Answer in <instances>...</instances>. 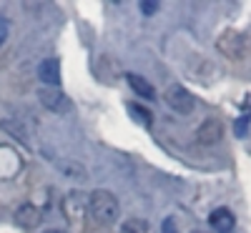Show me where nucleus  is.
Wrapping results in <instances>:
<instances>
[{
  "mask_svg": "<svg viewBox=\"0 0 251 233\" xmlns=\"http://www.w3.org/2000/svg\"><path fill=\"white\" fill-rule=\"evenodd\" d=\"M88 216L98 226H113L121 216L118 198L111 193L108 188H96L88 196Z\"/></svg>",
  "mask_w": 251,
  "mask_h": 233,
  "instance_id": "1",
  "label": "nucleus"
},
{
  "mask_svg": "<svg viewBox=\"0 0 251 233\" xmlns=\"http://www.w3.org/2000/svg\"><path fill=\"white\" fill-rule=\"evenodd\" d=\"M216 50L226 58H231V60H244L249 55V38L241 33V30H234V28H228L224 33H219L216 38Z\"/></svg>",
  "mask_w": 251,
  "mask_h": 233,
  "instance_id": "2",
  "label": "nucleus"
},
{
  "mask_svg": "<svg viewBox=\"0 0 251 233\" xmlns=\"http://www.w3.org/2000/svg\"><path fill=\"white\" fill-rule=\"evenodd\" d=\"M163 103L169 105L174 113H178V116H188V113H194V108H196V98H194V93L188 91V88H183L181 83H174V86L166 88V93H163Z\"/></svg>",
  "mask_w": 251,
  "mask_h": 233,
  "instance_id": "3",
  "label": "nucleus"
},
{
  "mask_svg": "<svg viewBox=\"0 0 251 233\" xmlns=\"http://www.w3.org/2000/svg\"><path fill=\"white\" fill-rule=\"evenodd\" d=\"M38 100H40L43 108H48L50 113H58V116L71 111V98L60 88H40L38 91Z\"/></svg>",
  "mask_w": 251,
  "mask_h": 233,
  "instance_id": "4",
  "label": "nucleus"
},
{
  "mask_svg": "<svg viewBox=\"0 0 251 233\" xmlns=\"http://www.w3.org/2000/svg\"><path fill=\"white\" fill-rule=\"evenodd\" d=\"M88 210V196H83L80 190H71V193L63 198V213H66L68 221H80L83 213Z\"/></svg>",
  "mask_w": 251,
  "mask_h": 233,
  "instance_id": "5",
  "label": "nucleus"
},
{
  "mask_svg": "<svg viewBox=\"0 0 251 233\" xmlns=\"http://www.w3.org/2000/svg\"><path fill=\"white\" fill-rule=\"evenodd\" d=\"M224 138V125L219 118H206L196 128V140L201 145H216Z\"/></svg>",
  "mask_w": 251,
  "mask_h": 233,
  "instance_id": "6",
  "label": "nucleus"
},
{
  "mask_svg": "<svg viewBox=\"0 0 251 233\" xmlns=\"http://www.w3.org/2000/svg\"><path fill=\"white\" fill-rule=\"evenodd\" d=\"M208 226H211L214 233H231L236 228V218L226 206H221V208H214L208 213Z\"/></svg>",
  "mask_w": 251,
  "mask_h": 233,
  "instance_id": "7",
  "label": "nucleus"
},
{
  "mask_svg": "<svg viewBox=\"0 0 251 233\" xmlns=\"http://www.w3.org/2000/svg\"><path fill=\"white\" fill-rule=\"evenodd\" d=\"M53 165H55V171H60L66 178H71V181H88V168L83 165L80 161H75V158H53Z\"/></svg>",
  "mask_w": 251,
  "mask_h": 233,
  "instance_id": "8",
  "label": "nucleus"
},
{
  "mask_svg": "<svg viewBox=\"0 0 251 233\" xmlns=\"http://www.w3.org/2000/svg\"><path fill=\"white\" fill-rule=\"evenodd\" d=\"M38 78L46 88H58L60 86V60L58 58H46L38 66Z\"/></svg>",
  "mask_w": 251,
  "mask_h": 233,
  "instance_id": "9",
  "label": "nucleus"
},
{
  "mask_svg": "<svg viewBox=\"0 0 251 233\" xmlns=\"http://www.w3.org/2000/svg\"><path fill=\"white\" fill-rule=\"evenodd\" d=\"M40 221H43V213H40L33 203H23V206L15 210V223H18L20 228H25V231L35 228Z\"/></svg>",
  "mask_w": 251,
  "mask_h": 233,
  "instance_id": "10",
  "label": "nucleus"
},
{
  "mask_svg": "<svg viewBox=\"0 0 251 233\" xmlns=\"http://www.w3.org/2000/svg\"><path fill=\"white\" fill-rule=\"evenodd\" d=\"M126 83H128L131 91H133L136 95H141L143 100H156L153 86H151V83L146 80L143 75H138V73H126Z\"/></svg>",
  "mask_w": 251,
  "mask_h": 233,
  "instance_id": "11",
  "label": "nucleus"
},
{
  "mask_svg": "<svg viewBox=\"0 0 251 233\" xmlns=\"http://www.w3.org/2000/svg\"><path fill=\"white\" fill-rule=\"evenodd\" d=\"M126 111H128V116H131L138 125H143V128H151V125H153V113L146 108V105H141V103H128V105H126Z\"/></svg>",
  "mask_w": 251,
  "mask_h": 233,
  "instance_id": "12",
  "label": "nucleus"
},
{
  "mask_svg": "<svg viewBox=\"0 0 251 233\" xmlns=\"http://www.w3.org/2000/svg\"><path fill=\"white\" fill-rule=\"evenodd\" d=\"M118 233H151V226L146 218H126L121 221Z\"/></svg>",
  "mask_w": 251,
  "mask_h": 233,
  "instance_id": "13",
  "label": "nucleus"
},
{
  "mask_svg": "<svg viewBox=\"0 0 251 233\" xmlns=\"http://www.w3.org/2000/svg\"><path fill=\"white\" fill-rule=\"evenodd\" d=\"M138 10H141L143 18H153V15L161 10V3H158V0H141V3H138Z\"/></svg>",
  "mask_w": 251,
  "mask_h": 233,
  "instance_id": "14",
  "label": "nucleus"
},
{
  "mask_svg": "<svg viewBox=\"0 0 251 233\" xmlns=\"http://www.w3.org/2000/svg\"><path fill=\"white\" fill-rule=\"evenodd\" d=\"M249 123H251V116L246 113V116H241L236 123H234V133L239 136V138H244L246 136V131H249Z\"/></svg>",
  "mask_w": 251,
  "mask_h": 233,
  "instance_id": "15",
  "label": "nucleus"
},
{
  "mask_svg": "<svg viewBox=\"0 0 251 233\" xmlns=\"http://www.w3.org/2000/svg\"><path fill=\"white\" fill-rule=\"evenodd\" d=\"M8 38H10V23H8V18L0 15V48L8 43Z\"/></svg>",
  "mask_w": 251,
  "mask_h": 233,
  "instance_id": "16",
  "label": "nucleus"
},
{
  "mask_svg": "<svg viewBox=\"0 0 251 233\" xmlns=\"http://www.w3.org/2000/svg\"><path fill=\"white\" fill-rule=\"evenodd\" d=\"M161 233H181L178 226H176V218H174V216L163 218V223H161Z\"/></svg>",
  "mask_w": 251,
  "mask_h": 233,
  "instance_id": "17",
  "label": "nucleus"
},
{
  "mask_svg": "<svg viewBox=\"0 0 251 233\" xmlns=\"http://www.w3.org/2000/svg\"><path fill=\"white\" fill-rule=\"evenodd\" d=\"M43 233H66V231H60V228H48V231H43Z\"/></svg>",
  "mask_w": 251,
  "mask_h": 233,
  "instance_id": "18",
  "label": "nucleus"
},
{
  "mask_svg": "<svg viewBox=\"0 0 251 233\" xmlns=\"http://www.w3.org/2000/svg\"><path fill=\"white\" fill-rule=\"evenodd\" d=\"M191 233H203V231H191Z\"/></svg>",
  "mask_w": 251,
  "mask_h": 233,
  "instance_id": "19",
  "label": "nucleus"
}]
</instances>
